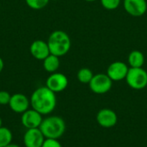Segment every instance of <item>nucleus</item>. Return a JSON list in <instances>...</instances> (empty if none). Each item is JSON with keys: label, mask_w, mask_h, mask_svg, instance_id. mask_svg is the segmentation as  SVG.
<instances>
[{"label": "nucleus", "mask_w": 147, "mask_h": 147, "mask_svg": "<svg viewBox=\"0 0 147 147\" xmlns=\"http://www.w3.org/2000/svg\"><path fill=\"white\" fill-rule=\"evenodd\" d=\"M30 106L42 115L51 114L56 108V93L47 86L37 88L30 96Z\"/></svg>", "instance_id": "f257e3e1"}, {"label": "nucleus", "mask_w": 147, "mask_h": 147, "mask_svg": "<svg viewBox=\"0 0 147 147\" xmlns=\"http://www.w3.org/2000/svg\"><path fill=\"white\" fill-rule=\"evenodd\" d=\"M39 128L46 139L59 140L64 135L66 125L63 118L57 115H51L43 119Z\"/></svg>", "instance_id": "f03ea898"}, {"label": "nucleus", "mask_w": 147, "mask_h": 147, "mask_svg": "<svg viewBox=\"0 0 147 147\" xmlns=\"http://www.w3.org/2000/svg\"><path fill=\"white\" fill-rule=\"evenodd\" d=\"M47 45L50 53L58 57L65 55L71 49V41L70 36L62 30L53 31L48 37Z\"/></svg>", "instance_id": "7ed1b4c3"}, {"label": "nucleus", "mask_w": 147, "mask_h": 147, "mask_svg": "<svg viewBox=\"0 0 147 147\" xmlns=\"http://www.w3.org/2000/svg\"><path fill=\"white\" fill-rule=\"evenodd\" d=\"M126 81L130 88L136 90H143L147 86V71L143 67H130L126 77Z\"/></svg>", "instance_id": "20e7f679"}, {"label": "nucleus", "mask_w": 147, "mask_h": 147, "mask_svg": "<svg viewBox=\"0 0 147 147\" xmlns=\"http://www.w3.org/2000/svg\"><path fill=\"white\" fill-rule=\"evenodd\" d=\"M113 86V81L107 75V73H98L93 76L89 84L90 90L97 95H103L108 93Z\"/></svg>", "instance_id": "39448f33"}, {"label": "nucleus", "mask_w": 147, "mask_h": 147, "mask_svg": "<svg viewBox=\"0 0 147 147\" xmlns=\"http://www.w3.org/2000/svg\"><path fill=\"white\" fill-rule=\"evenodd\" d=\"M67 77L60 72H53L47 78L46 81V86L54 93L62 92L68 86Z\"/></svg>", "instance_id": "423d86ee"}, {"label": "nucleus", "mask_w": 147, "mask_h": 147, "mask_svg": "<svg viewBox=\"0 0 147 147\" xmlns=\"http://www.w3.org/2000/svg\"><path fill=\"white\" fill-rule=\"evenodd\" d=\"M129 67L123 61H115L111 63L107 69V75L113 82L126 79Z\"/></svg>", "instance_id": "0eeeda50"}, {"label": "nucleus", "mask_w": 147, "mask_h": 147, "mask_svg": "<svg viewBox=\"0 0 147 147\" xmlns=\"http://www.w3.org/2000/svg\"><path fill=\"white\" fill-rule=\"evenodd\" d=\"M42 121H43L42 115L33 109H28L27 111L22 113L21 116L22 125L26 129L39 128Z\"/></svg>", "instance_id": "6e6552de"}, {"label": "nucleus", "mask_w": 147, "mask_h": 147, "mask_svg": "<svg viewBox=\"0 0 147 147\" xmlns=\"http://www.w3.org/2000/svg\"><path fill=\"white\" fill-rule=\"evenodd\" d=\"M123 7L130 16L140 17L146 13L147 2L146 0H124Z\"/></svg>", "instance_id": "1a4fd4ad"}, {"label": "nucleus", "mask_w": 147, "mask_h": 147, "mask_svg": "<svg viewBox=\"0 0 147 147\" xmlns=\"http://www.w3.org/2000/svg\"><path fill=\"white\" fill-rule=\"evenodd\" d=\"M96 121L102 127L111 128L115 127L118 121L117 114L110 109H102L96 114Z\"/></svg>", "instance_id": "9d476101"}, {"label": "nucleus", "mask_w": 147, "mask_h": 147, "mask_svg": "<svg viewBox=\"0 0 147 147\" xmlns=\"http://www.w3.org/2000/svg\"><path fill=\"white\" fill-rule=\"evenodd\" d=\"M46 138L40 128L27 129L23 134V144L25 147H41Z\"/></svg>", "instance_id": "9b49d317"}, {"label": "nucleus", "mask_w": 147, "mask_h": 147, "mask_svg": "<svg viewBox=\"0 0 147 147\" xmlns=\"http://www.w3.org/2000/svg\"><path fill=\"white\" fill-rule=\"evenodd\" d=\"M9 107L13 112L16 114H22L29 109L30 99L24 94L16 93L11 96Z\"/></svg>", "instance_id": "f8f14e48"}, {"label": "nucleus", "mask_w": 147, "mask_h": 147, "mask_svg": "<svg viewBox=\"0 0 147 147\" xmlns=\"http://www.w3.org/2000/svg\"><path fill=\"white\" fill-rule=\"evenodd\" d=\"M30 54L38 60H44L50 55V50L47 42L42 40H36L32 42L29 47Z\"/></svg>", "instance_id": "ddd939ff"}, {"label": "nucleus", "mask_w": 147, "mask_h": 147, "mask_svg": "<svg viewBox=\"0 0 147 147\" xmlns=\"http://www.w3.org/2000/svg\"><path fill=\"white\" fill-rule=\"evenodd\" d=\"M127 61L130 67L133 68L143 67L145 64V55L142 52L139 50H134L129 53Z\"/></svg>", "instance_id": "4468645a"}, {"label": "nucleus", "mask_w": 147, "mask_h": 147, "mask_svg": "<svg viewBox=\"0 0 147 147\" xmlns=\"http://www.w3.org/2000/svg\"><path fill=\"white\" fill-rule=\"evenodd\" d=\"M60 65L59 57L55 56L53 54L48 55L43 60V68L46 71L49 73H53L58 71Z\"/></svg>", "instance_id": "2eb2a0df"}, {"label": "nucleus", "mask_w": 147, "mask_h": 147, "mask_svg": "<svg viewBox=\"0 0 147 147\" xmlns=\"http://www.w3.org/2000/svg\"><path fill=\"white\" fill-rule=\"evenodd\" d=\"M12 132L5 127H0V147H5L12 143Z\"/></svg>", "instance_id": "dca6fc26"}, {"label": "nucleus", "mask_w": 147, "mask_h": 147, "mask_svg": "<svg viewBox=\"0 0 147 147\" xmlns=\"http://www.w3.org/2000/svg\"><path fill=\"white\" fill-rule=\"evenodd\" d=\"M94 76V73L93 71L90 69V68H87V67H84V68H81L78 71V74H77V78H78V80L82 83V84H90V82L91 81L92 78Z\"/></svg>", "instance_id": "f3484780"}, {"label": "nucleus", "mask_w": 147, "mask_h": 147, "mask_svg": "<svg viewBox=\"0 0 147 147\" xmlns=\"http://www.w3.org/2000/svg\"><path fill=\"white\" fill-rule=\"evenodd\" d=\"M50 0H25L27 5L33 9H41L43 8H45Z\"/></svg>", "instance_id": "a211bd4d"}, {"label": "nucleus", "mask_w": 147, "mask_h": 147, "mask_svg": "<svg viewBox=\"0 0 147 147\" xmlns=\"http://www.w3.org/2000/svg\"><path fill=\"white\" fill-rule=\"evenodd\" d=\"M100 1L102 7L108 10L116 9L121 3V0H100Z\"/></svg>", "instance_id": "6ab92c4d"}, {"label": "nucleus", "mask_w": 147, "mask_h": 147, "mask_svg": "<svg viewBox=\"0 0 147 147\" xmlns=\"http://www.w3.org/2000/svg\"><path fill=\"white\" fill-rule=\"evenodd\" d=\"M11 95L5 90H0V105H9Z\"/></svg>", "instance_id": "aec40b11"}, {"label": "nucleus", "mask_w": 147, "mask_h": 147, "mask_svg": "<svg viewBox=\"0 0 147 147\" xmlns=\"http://www.w3.org/2000/svg\"><path fill=\"white\" fill-rule=\"evenodd\" d=\"M41 147H63L59 140L54 139H46Z\"/></svg>", "instance_id": "412c9836"}, {"label": "nucleus", "mask_w": 147, "mask_h": 147, "mask_svg": "<svg viewBox=\"0 0 147 147\" xmlns=\"http://www.w3.org/2000/svg\"><path fill=\"white\" fill-rule=\"evenodd\" d=\"M3 67H4L3 60L2 59V58H0V73H1V72H2V71L3 70Z\"/></svg>", "instance_id": "4be33fe9"}, {"label": "nucleus", "mask_w": 147, "mask_h": 147, "mask_svg": "<svg viewBox=\"0 0 147 147\" xmlns=\"http://www.w3.org/2000/svg\"><path fill=\"white\" fill-rule=\"evenodd\" d=\"M5 147H21L19 146L18 145H16V144H13V143H11V144H9V146H7Z\"/></svg>", "instance_id": "5701e85b"}, {"label": "nucleus", "mask_w": 147, "mask_h": 147, "mask_svg": "<svg viewBox=\"0 0 147 147\" xmlns=\"http://www.w3.org/2000/svg\"><path fill=\"white\" fill-rule=\"evenodd\" d=\"M3 127V121H2V118L0 117V127Z\"/></svg>", "instance_id": "b1692460"}, {"label": "nucleus", "mask_w": 147, "mask_h": 147, "mask_svg": "<svg viewBox=\"0 0 147 147\" xmlns=\"http://www.w3.org/2000/svg\"><path fill=\"white\" fill-rule=\"evenodd\" d=\"M84 1H86V2H96L97 0H84Z\"/></svg>", "instance_id": "393cba45"}, {"label": "nucleus", "mask_w": 147, "mask_h": 147, "mask_svg": "<svg viewBox=\"0 0 147 147\" xmlns=\"http://www.w3.org/2000/svg\"><path fill=\"white\" fill-rule=\"evenodd\" d=\"M53 1H58V0H53Z\"/></svg>", "instance_id": "a878e982"}]
</instances>
